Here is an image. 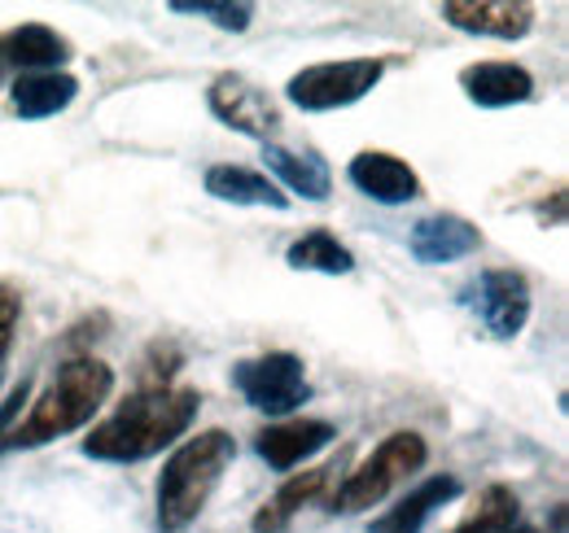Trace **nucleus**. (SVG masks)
Here are the masks:
<instances>
[{"label":"nucleus","mask_w":569,"mask_h":533,"mask_svg":"<svg viewBox=\"0 0 569 533\" xmlns=\"http://www.w3.org/2000/svg\"><path fill=\"white\" fill-rule=\"evenodd\" d=\"M198 415V394L193 390H144L137 399H128L110 420H101L92 429V438L83 442V451L92 460H110V464H132L149 460L162 446H171Z\"/></svg>","instance_id":"f257e3e1"},{"label":"nucleus","mask_w":569,"mask_h":533,"mask_svg":"<svg viewBox=\"0 0 569 533\" xmlns=\"http://www.w3.org/2000/svg\"><path fill=\"white\" fill-rule=\"evenodd\" d=\"M110 385H114V372L101 359H71V363H62L53 385L31 406V415L18 429H9L4 446H40V442H53V438L71 433L79 424H88L92 411L106 402Z\"/></svg>","instance_id":"f03ea898"},{"label":"nucleus","mask_w":569,"mask_h":533,"mask_svg":"<svg viewBox=\"0 0 569 533\" xmlns=\"http://www.w3.org/2000/svg\"><path fill=\"white\" fill-rule=\"evenodd\" d=\"M232 455H237V446L219 429L189 438L162 467V481H158V525L167 533H176L184 530L189 521H198V512L207 507V499L219 485L223 467L232 464Z\"/></svg>","instance_id":"7ed1b4c3"},{"label":"nucleus","mask_w":569,"mask_h":533,"mask_svg":"<svg viewBox=\"0 0 569 533\" xmlns=\"http://www.w3.org/2000/svg\"><path fill=\"white\" fill-rule=\"evenodd\" d=\"M426 442H421V433H390L377 451H372V460H363V464L342 481V490H338V499H333V512H363V507H377L399 481H408L412 472H421L426 464Z\"/></svg>","instance_id":"20e7f679"},{"label":"nucleus","mask_w":569,"mask_h":533,"mask_svg":"<svg viewBox=\"0 0 569 533\" xmlns=\"http://www.w3.org/2000/svg\"><path fill=\"white\" fill-rule=\"evenodd\" d=\"M381 74H386V62H381V58L307 67L302 74L289 79V101H293L298 110H342V105H351L359 97H368Z\"/></svg>","instance_id":"39448f33"},{"label":"nucleus","mask_w":569,"mask_h":533,"mask_svg":"<svg viewBox=\"0 0 569 533\" xmlns=\"http://www.w3.org/2000/svg\"><path fill=\"white\" fill-rule=\"evenodd\" d=\"M232 385L246 394L250 406L268 411V415H289L293 406L307 402V372L293 354H263V359H246L232 368Z\"/></svg>","instance_id":"423d86ee"},{"label":"nucleus","mask_w":569,"mask_h":533,"mask_svg":"<svg viewBox=\"0 0 569 533\" xmlns=\"http://www.w3.org/2000/svg\"><path fill=\"white\" fill-rule=\"evenodd\" d=\"M211 110L228 128H237V132H246V135H259V140L277 135V128H281L277 101H272L263 88H254L250 79H241V74H219V79H214Z\"/></svg>","instance_id":"0eeeda50"},{"label":"nucleus","mask_w":569,"mask_h":533,"mask_svg":"<svg viewBox=\"0 0 569 533\" xmlns=\"http://www.w3.org/2000/svg\"><path fill=\"white\" fill-rule=\"evenodd\" d=\"M478 315L496 336H517L530 315V284L521 271H487L478 284Z\"/></svg>","instance_id":"6e6552de"},{"label":"nucleus","mask_w":569,"mask_h":533,"mask_svg":"<svg viewBox=\"0 0 569 533\" xmlns=\"http://www.w3.org/2000/svg\"><path fill=\"white\" fill-rule=\"evenodd\" d=\"M347 175H351V184H356L359 193H368V198L381 201V205H399V201L421 198V180H417V171H412L403 158L381 153V149L359 153Z\"/></svg>","instance_id":"1a4fd4ad"},{"label":"nucleus","mask_w":569,"mask_h":533,"mask_svg":"<svg viewBox=\"0 0 569 533\" xmlns=\"http://www.w3.org/2000/svg\"><path fill=\"white\" fill-rule=\"evenodd\" d=\"M442 18L460 31L496 36V40H517L535 27V9L530 4H508V0H447Z\"/></svg>","instance_id":"9d476101"},{"label":"nucleus","mask_w":569,"mask_h":533,"mask_svg":"<svg viewBox=\"0 0 569 533\" xmlns=\"http://www.w3.org/2000/svg\"><path fill=\"white\" fill-rule=\"evenodd\" d=\"M412 254H417V263H456V259H465V254H473L478 245H482V232L469 223V219H460V214H429L421 219L417 228H412Z\"/></svg>","instance_id":"9b49d317"},{"label":"nucleus","mask_w":569,"mask_h":533,"mask_svg":"<svg viewBox=\"0 0 569 533\" xmlns=\"http://www.w3.org/2000/svg\"><path fill=\"white\" fill-rule=\"evenodd\" d=\"M329 438H333V424L325 420H289V424L259 433V455L277 472H284V467L302 464L307 455H316L320 446H329Z\"/></svg>","instance_id":"f8f14e48"},{"label":"nucleus","mask_w":569,"mask_h":533,"mask_svg":"<svg viewBox=\"0 0 569 533\" xmlns=\"http://www.w3.org/2000/svg\"><path fill=\"white\" fill-rule=\"evenodd\" d=\"M460 83H465L469 101H478V105H487V110L517 105V101H526V97L535 92L530 70L512 67V62H478V67H469L460 74Z\"/></svg>","instance_id":"ddd939ff"},{"label":"nucleus","mask_w":569,"mask_h":533,"mask_svg":"<svg viewBox=\"0 0 569 533\" xmlns=\"http://www.w3.org/2000/svg\"><path fill=\"white\" fill-rule=\"evenodd\" d=\"M460 494V481L456 476H429L421 481L399 507H390L381 521H372V533H421L429 516L447 503V499H456Z\"/></svg>","instance_id":"4468645a"},{"label":"nucleus","mask_w":569,"mask_h":533,"mask_svg":"<svg viewBox=\"0 0 569 533\" xmlns=\"http://www.w3.org/2000/svg\"><path fill=\"white\" fill-rule=\"evenodd\" d=\"M79 92L71 74H58V70H40V74H22L13 83V110L22 119H49L58 110H67Z\"/></svg>","instance_id":"2eb2a0df"},{"label":"nucleus","mask_w":569,"mask_h":533,"mask_svg":"<svg viewBox=\"0 0 569 533\" xmlns=\"http://www.w3.org/2000/svg\"><path fill=\"white\" fill-rule=\"evenodd\" d=\"M263 158H268V167L281 175L293 193H302L307 201L329 198L333 175H329L325 158H316V153H293V149H281V144H268V149H263Z\"/></svg>","instance_id":"dca6fc26"},{"label":"nucleus","mask_w":569,"mask_h":533,"mask_svg":"<svg viewBox=\"0 0 569 533\" xmlns=\"http://www.w3.org/2000/svg\"><path fill=\"white\" fill-rule=\"evenodd\" d=\"M329 472H333V467H311V472L289 476L281 490L268 499V507L254 516V533H281L284 525L293 521V512H298V507H307V503H311V499L325 490Z\"/></svg>","instance_id":"f3484780"},{"label":"nucleus","mask_w":569,"mask_h":533,"mask_svg":"<svg viewBox=\"0 0 569 533\" xmlns=\"http://www.w3.org/2000/svg\"><path fill=\"white\" fill-rule=\"evenodd\" d=\"M207 193L219 201H237V205H284L289 201L268 175H259L250 167H211Z\"/></svg>","instance_id":"a211bd4d"},{"label":"nucleus","mask_w":569,"mask_h":533,"mask_svg":"<svg viewBox=\"0 0 569 533\" xmlns=\"http://www.w3.org/2000/svg\"><path fill=\"white\" fill-rule=\"evenodd\" d=\"M0 44H4V62L27 67L31 74L67 62V40H62L58 31H49V27H36V22H31V27H18V31H9V36H0Z\"/></svg>","instance_id":"6ab92c4d"},{"label":"nucleus","mask_w":569,"mask_h":533,"mask_svg":"<svg viewBox=\"0 0 569 533\" xmlns=\"http://www.w3.org/2000/svg\"><path fill=\"white\" fill-rule=\"evenodd\" d=\"M284 259H289V266H298V271H329V275H342V271L356 266L351 250L338 237H329V232H307L302 241L289 245Z\"/></svg>","instance_id":"aec40b11"},{"label":"nucleus","mask_w":569,"mask_h":533,"mask_svg":"<svg viewBox=\"0 0 569 533\" xmlns=\"http://www.w3.org/2000/svg\"><path fill=\"white\" fill-rule=\"evenodd\" d=\"M512 521H517V494L508 485H491L478 499V507L469 512V521L451 533H503L512 530Z\"/></svg>","instance_id":"412c9836"},{"label":"nucleus","mask_w":569,"mask_h":533,"mask_svg":"<svg viewBox=\"0 0 569 533\" xmlns=\"http://www.w3.org/2000/svg\"><path fill=\"white\" fill-rule=\"evenodd\" d=\"M176 13H207L219 27H232V31H246L250 27V4H214V0H176L171 4Z\"/></svg>","instance_id":"4be33fe9"},{"label":"nucleus","mask_w":569,"mask_h":533,"mask_svg":"<svg viewBox=\"0 0 569 533\" xmlns=\"http://www.w3.org/2000/svg\"><path fill=\"white\" fill-rule=\"evenodd\" d=\"M18 315H22V298H18L9 284H0V363H4V354H9V341H13V329H18Z\"/></svg>","instance_id":"5701e85b"},{"label":"nucleus","mask_w":569,"mask_h":533,"mask_svg":"<svg viewBox=\"0 0 569 533\" xmlns=\"http://www.w3.org/2000/svg\"><path fill=\"white\" fill-rule=\"evenodd\" d=\"M22 399H27V381H22L18 390H13V399L0 406V446H4V438H9V415H13L18 406H22Z\"/></svg>","instance_id":"b1692460"},{"label":"nucleus","mask_w":569,"mask_h":533,"mask_svg":"<svg viewBox=\"0 0 569 533\" xmlns=\"http://www.w3.org/2000/svg\"><path fill=\"white\" fill-rule=\"evenodd\" d=\"M4 67H9V62H4V44H0V74H4Z\"/></svg>","instance_id":"393cba45"},{"label":"nucleus","mask_w":569,"mask_h":533,"mask_svg":"<svg viewBox=\"0 0 569 533\" xmlns=\"http://www.w3.org/2000/svg\"><path fill=\"white\" fill-rule=\"evenodd\" d=\"M503 533H535V530H503Z\"/></svg>","instance_id":"a878e982"}]
</instances>
